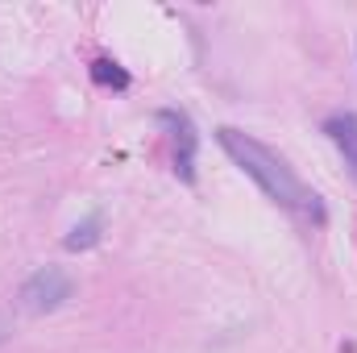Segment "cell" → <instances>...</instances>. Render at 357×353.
Segmentation results:
<instances>
[{
    "label": "cell",
    "mask_w": 357,
    "mask_h": 353,
    "mask_svg": "<svg viewBox=\"0 0 357 353\" xmlns=\"http://www.w3.org/2000/svg\"><path fill=\"white\" fill-rule=\"evenodd\" d=\"M67 299H71V278H67L59 266L33 270V274L25 278V287H21V308H25L29 316H46V312L63 308Z\"/></svg>",
    "instance_id": "7a4b0ae2"
},
{
    "label": "cell",
    "mask_w": 357,
    "mask_h": 353,
    "mask_svg": "<svg viewBox=\"0 0 357 353\" xmlns=\"http://www.w3.org/2000/svg\"><path fill=\"white\" fill-rule=\"evenodd\" d=\"M96 241H100V220H84V225H75V229L67 233L63 246H67L71 254H79V250H91Z\"/></svg>",
    "instance_id": "8992f818"
},
{
    "label": "cell",
    "mask_w": 357,
    "mask_h": 353,
    "mask_svg": "<svg viewBox=\"0 0 357 353\" xmlns=\"http://www.w3.org/2000/svg\"><path fill=\"white\" fill-rule=\"evenodd\" d=\"M324 133L337 142V150L345 154V163L357 171V112H337L324 121Z\"/></svg>",
    "instance_id": "3957f363"
},
{
    "label": "cell",
    "mask_w": 357,
    "mask_h": 353,
    "mask_svg": "<svg viewBox=\"0 0 357 353\" xmlns=\"http://www.w3.org/2000/svg\"><path fill=\"white\" fill-rule=\"evenodd\" d=\"M216 142L225 146V154L245 171V175L254 179L262 191H266L274 204H282V208H291V212H299V216H312V220H324V204H320V195L316 191H307L295 171L278 158V154H270L262 142H254L250 133H241V129H216Z\"/></svg>",
    "instance_id": "6da1fadb"
},
{
    "label": "cell",
    "mask_w": 357,
    "mask_h": 353,
    "mask_svg": "<svg viewBox=\"0 0 357 353\" xmlns=\"http://www.w3.org/2000/svg\"><path fill=\"white\" fill-rule=\"evenodd\" d=\"M8 337H13V324H8V316H0V345H4Z\"/></svg>",
    "instance_id": "52a82bcc"
},
{
    "label": "cell",
    "mask_w": 357,
    "mask_h": 353,
    "mask_svg": "<svg viewBox=\"0 0 357 353\" xmlns=\"http://www.w3.org/2000/svg\"><path fill=\"white\" fill-rule=\"evenodd\" d=\"M91 80H96V84H104V88H116V91L129 88V75H125L112 59H96V63H91Z\"/></svg>",
    "instance_id": "5b68a950"
},
{
    "label": "cell",
    "mask_w": 357,
    "mask_h": 353,
    "mask_svg": "<svg viewBox=\"0 0 357 353\" xmlns=\"http://www.w3.org/2000/svg\"><path fill=\"white\" fill-rule=\"evenodd\" d=\"M162 121H167V125H175V133H178V171H183V179H191V154H195L191 121H187L183 112H162Z\"/></svg>",
    "instance_id": "277c9868"
}]
</instances>
